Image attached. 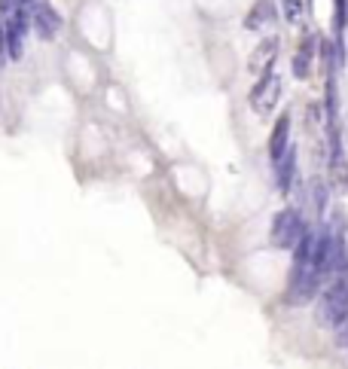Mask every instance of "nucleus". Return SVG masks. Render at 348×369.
<instances>
[{
    "label": "nucleus",
    "mask_w": 348,
    "mask_h": 369,
    "mask_svg": "<svg viewBox=\"0 0 348 369\" xmlns=\"http://www.w3.org/2000/svg\"><path fill=\"white\" fill-rule=\"evenodd\" d=\"M272 3H269V0H260V3L257 6H253V10L248 13V15H244V28H248V31H257V28H263V24H266L269 19H272Z\"/></svg>",
    "instance_id": "11"
},
{
    "label": "nucleus",
    "mask_w": 348,
    "mask_h": 369,
    "mask_svg": "<svg viewBox=\"0 0 348 369\" xmlns=\"http://www.w3.org/2000/svg\"><path fill=\"white\" fill-rule=\"evenodd\" d=\"M312 268L321 278L336 272V232L330 226H321L315 241H312Z\"/></svg>",
    "instance_id": "4"
},
{
    "label": "nucleus",
    "mask_w": 348,
    "mask_h": 369,
    "mask_svg": "<svg viewBox=\"0 0 348 369\" xmlns=\"http://www.w3.org/2000/svg\"><path fill=\"white\" fill-rule=\"evenodd\" d=\"M284 15H287V22H291V24L300 22V15H302V3H300V0H284Z\"/></svg>",
    "instance_id": "12"
},
{
    "label": "nucleus",
    "mask_w": 348,
    "mask_h": 369,
    "mask_svg": "<svg viewBox=\"0 0 348 369\" xmlns=\"http://www.w3.org/2000/svg\"><path fill=\"white\" fill-rule=\"evenodd\" d=\"M293 178H296V150L291 147V150H287V153L275 162V183H278V189H281V192H291Z\"/></svg>",
    "instance_id": "10"
},
{
    "label": "nucleus",
    "mask_w": 348,
    "mask_h": 369,
    "mask_svg": "<svg viewBox=\"0 0 348 369\" xmlns=\"http://www.w3.org/2000/svg\"><path fill=\"white\" fill-rule=\"evenodd\" d=\"M275 55H278V37L263 40V43L257 46V52H253V55L248 58V71H253V73H266V71H272Z\"/></svg>",
    "instance_id": "8"
},
{
    "label": "nucleus",
    "mask_w": 348,
    "mask_h": 369,
    "mask_svg": "<svg viewBox=\"0 0 348 369\" xmlns=\"http://www.w3.org/2000/svg\"><path fill=\"white\" fill-rule=\"evenodd\" d=\"M309 229L302 220V214L296 208H284V211L275 214L272 220V245L281 250H293V245L300 241V235Z\"/></svg>",
    "instance_id": "2"
},
{
    "label": "nucleus",
    "mask_w": 348,
    "mask_h": 369,
    "mask_svg": "<svg viewBox=\"0 0 348 369\" xmlns=\"http://www.w3.org/2000/svg\"><path fill=\"white\" fill-rule=\"evenodd\" d=\"M287 150H291V113H281L272 125V134H269V162H278Z\"/></svg>",
    "instance_id": "7"
},
{
    "label": "nucleus",
    "mask_w": 348,
    "mask_h": 369,
    "mask_svg": "<svg viewBox=\"0 0 348 369\" xmlns=\"http://www.w3.org/2000/svg\"><path fill=\"white\" fill-rule=\"evenodd\" d=\"M315 208H318V214L327 211V183H321V180H315Z\"/></svg>",
    "instance_id": "13"
},
{
    "label": "nucleus",
    "mask_w": 348,
    "mask_h": 369,
    "mask_svg": "<svg viewBox=\"0 0 348 369\" xmlns=\"http://www.w3.org/2000/svg\"><path fill=\"white\" fill-rule=\"evenodd\" d=\"M312 62H315V37H305L300 43V49H296V55H293V77L309 80Z\"/></svg>",
    "instance_id": "9"
},
{
    "label": "nucleus",
    "mask_w": 348,
    "mask_h": 369,
    "mask_svg": "<svg viewBox=\"0 0 348 369\" xmlns=\"http://www.w3.org/2000/svg\"><path fill=\"white\" fill-rule=\"evenodd\" d=\"M321 275L315 272L312 266H293V272H291V284H287V299L291 302H309V299H315L318 293H321Z\"/></svg>",
    "instance_id": "5"
},
{
    "label": "nucleus",
    "mask_w": 348,
    "mask_h": 369,
    "mask_svg": "<svg viewBox=\"0 0 348 369\" xmlns=\"http://www.w3.org/2000/svg\"><path fill=\"white\" fill-rule=\"evenodd\" d=\"M318 324L339 330L348 321V272L339 275L318 293Z\"/></svg>",
    "instance_id": "1"
},
{
    "label": "nucleus",
    "mask_w": 348,
    "mask_h": 369,
    "mask_svg": "<svg viewBox=\"0 0 348 369\" xmlns=\"http://www.w3.org/2000/svg\"><path fill=\"white\" fill-rule=\"evenodd\" d=\"M28 13H31V28L37 31L43 40L55 37V34L62 31V15H58L46 0H34V3L28 6Z\"/></svg>",
    "instance_id": "6"
},
{
    "label": "nucleus",
    "mask_w": 348,
    "mask_h": 369,
    "mask_svg": "<svg viewBox=\"0 0 348 369\" xmlns=\"http://www.w3.org/2000/svg\"><path fill=\"white\" fill-rule=\"evenodd\" d=\"M278 98H281V77H278L275 71H266V73H260V80L253 82V89H251V107L257 110L260 116H269L275 110V104H278Z\"/></svg>",
    "instance_id": "3"
}]
</instances>
